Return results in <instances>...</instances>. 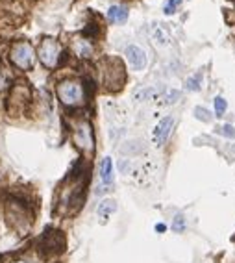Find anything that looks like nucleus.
Listing matches in <instances>:
<instances>
[{"mask_svg":"<svg viewBox=\"0 0 235 263\" xmlns=\"http://www.w3.org/2000/svg\"><path fill=\"white\" fill-rule=\"evenodd\" d=\"M85 200V184L82 178L72 180L69 187H62V199H60V211L63 213H76L82 208Z\"/></svg>","mask_w":235,"mask_h":263,"instance_id":"1","label":"nucleus"},{"mask_svg":"<svg viewBox=\"0 0 235 263\" xmlns=\"http://www.w3.org/2000/svg\"><path fill=\"white\" fill-rule=\"evenodd\" d=\"M6 219H8L11 228L19 230L21 233H26V230L33 222L31 213L28 211L26 204L21 200H8L6 202Z\"/></svg>","mask_w":235,"mask_h":263,"instance_id":"2","label":"nucleus"},{"mask_svg":"<svg viewBox=\"0 0 235 263\" xmlns=\"http://www.w3.org/2000/svg\"><path fill=\"white\" fill-rule=\"evenodd\" d=\"M56 93H58V98L62 100V104L69 106V108H78L85 102V89L76 80H65L62 84H58Z\"/></svg>","mask_w":235,"mask_h":263,"instance_id":"3","label":"nucleus"},{"mask_svg":"<svg viewBox=\"0 0 235 263\" xmlns=\"http://www.w3.org/2000/svg\"><path fill=\"white\" fill-rule=\"evenodd\" d=\"M10 60L17 69H21V71H30L31 67H33V63H35V52H33L30 43H24V41L15 43V45L11 46Z\"/></svg>","mask_w":235,"mask_h":263,"instance_id":"4","label":"nucleus"},{"mask_svg":"<svg viewBox=\"0 0 235 263\" xmlns=\"http://www.w3.org/2000/svg\"><path fill=\"white\" fill-rule=\"evenodd\" d=\"M39 60H41V63L47 67V69H54V67H58V65L62 63V46H60V43L56 41V39H52V37H45L39 45Z\"/></svg>","mask_w":235,"mask_h":263,"instance_id":"5","label":"nucleus"},{"mask_svg":"<svg viewBox=\"0 0 235 263\" xmlns=\"http://www.w3.org/2000/svg\"><path fill=\"white\" fill-rule=\"evenodd\" d=\"M74 145L82 150L83 154H93L94 152V136H93V128L87 121H80L74 124Z\"/></svg>","mask_w":235,"mask_h":263,"instance_id":"6","label":"nucleus"},{"mask_svg":"<svg viewBox=\"0 0 235 263\" xmlns=\"http://www.w3.org/2000/svg\"><path fill=\"white\" fill-rule=\"evenodd\" d=\"M63 248H65V237L58 230H48L39 239V250L43 256H56L63 252Z\"/></svg>","mask_w":235,"mask_h":263,"instance_id":"7","label":"nucleus"},{"mask_svg":"<svg viewBox=\"0 0 235 263\" xmlns=\"http://www.w3.org/2000/svg\"><path fill=\"white\" fill-rule=\"evenodd\" d=\"M174 123H176L174 117H163V119L156 124V128H154V132H152L154 145L163 147L165 143H167V139H169V136H171V132H172Z\"/></svg>","mask_w":235,"mask_h":263,"instance_id":"8","label":"nucleus"},{"mask_svg":"<svg viewBox=\"0 0 235 263\" xmlns=\"http://www.w3.org/2000/svg\"><path fill=\"white\" fill-rule=\"evenodd\" d=\"M108 63H110V67H106V76H104V84H108V89L119 91V89H121V85L117 84L115 76H119L121 80H126V74H124L123 65L119 63L117 60H115V67H113V60H108Z\"/></svg>","mask_w":235,"mask_h":263,"instance_id":"9","label":"nucleus"},{"mask_svg":"<svg viewBox=\"0 0 235 263\" xmlns=\"http://www.w3.org/2000/svg\"><path fill=\"white\" fill-rule=\"evenodd\" d=\"M126 60L133 71H143L146 67V52L137 45H130L126 46Z\"/></svg>","mask_w":235,"mask_h":263,"instance_id":"10","label":"nucleus"},{"mask_svg":"<svg viewBox=\"0 0 235 263\" xmlns=\"http://www.w3.org/2000/svg\"><path fill=\"white\" fill-rule=\"evenodd\" d=\"M161 95H163L161 89H156V87H143V89L135 91L133 98H135L137 102H148V100H157V98H161Z\"/></svg>","mask_w":235,"mask_h":263,"instance_id":"11","label":"nucleus"},{"mask_svg":"<svg viewBox=\"0 0 235 263\" xmlns=\"http://www.w3.org/2000/svg\"><path fill=\"white\" fill-rule=\"evenodd\" d=\"M128 15H130V11L124 6H111L108 10V19L111 22H117V24H123L128 21Z\"/></svg>","mask_w":235,"mask_h":263,"instance_id":"12","label":"nucleus"},{"mask_svg":"<svg viewBox=\"0 0 235 263\" xmlns=\"http://www.w3.org/2000/svg\"><path fill=\"white\" fill-rule=\"evenodd\" d=\"M100 180H102L106 186L113 184V161L111 158H102L100 161Z\"/></svg>","mask_w":235,"mask_h":263,"instance_id":"13","label":"nucleus"},{"mask_svg":"<svg viewBox=\"0 0 235 263\" xmlns=\"http://www.w3.org/2000/svg\"><path fill=\"white\" fill-rule=\"evenodd\" d=\"M117 211V202L113 199H106L102 200L100 204H98V208H96V213H98V217H102V219H108L110 215H113Z\"/></svg>","mask_w":235,"mask_h":263,"instance_id":"14","label":"nucleus"},{"mask_svg":"<svg viewBox=\"0 0 235 263\" xmlns=\"http://www.w3.org/2000/svg\"><path fill=\"white\" fill-rule=\"evenodd\" d=\"M152 41L156 43L157 46H165V45H169L171 37H169V33L163 30V26L154 24L152 26Z\"/></svg>","mask_w":235,"mask_h":263,"instance_id":"15","label":"nucleus"},{"mask_svg":"<svg viewBox=\"0 0 235 263\" xmlns=\"http://www.w3.org/2000/svg\"><path fill=\"white\" fill-rule=\"evenodd\" d=\"M202 80H204L202 71L194 73L193 76H189V78H187V82H185V89H187V91H193V93L200 91V89H202Z\"/></svg>","mask_w":235,"mask_h":263,"instance_id":"16","label":"nucleus"},{"mask_svg":"<svg viewBox=\"0 0 235 263\" xmlns=\"http://www.w3.org/2000/svg\"><path fill=\"white\" fill-rule=\"evenodd\" d=\"M185 228H187V219H185L182 213L176 215L172 219V232H176V233H184Z\"/></svg>","mask_w":235,"mask_h":263,"instance_id":"17","label":"nucleus"},{"mask_svg":"<svg viewBox=\"0 0 235 263\" xmlns=\"http://www.w3.org/2000/svg\"><path fill=\"white\" fill-rule=\"evenodd\" d=\"M194 117H196L198 121H202V123H211V121H213V113H209L202 106H196V108H194Z\"/></svg>","mask_w":235,"mask_h":263,"instance_id":"18","label":"nucleus"},{"mask_svg":"<svg viewBox=\"0 0 235 263\" xmlns=\"http://www.w3.org/2000/svg\"><path fill=\"white\" fill-rule=\"evenodd\" d=\"M161 98H165V104H176V102H180V98H182V91H178V89H171V91L163 93Z\"/></svg>","mask_w":235,"mask_h":263,"instance_id":"19","label":"nucleus"},{"mask_svg":"<svg viewBox=\"0 0 235 263\" xmlns=\"http://www.w3.org/2000/svg\"><path fill=\"white\" fill-rule=\"evenodd\" d=\"M226 109H228V104H226V100L222 98V96H217V98H215V113H217V117L224 115Z\"/></svg>","mask_w":235,"mask_h":263,"instance_id":"20","label":"nucleus"},{"mask_svg":"<svg viewBox=\"0 0 235 263\" xmlns=\"http://www.w3.org/2000/svg\"><path fill=\"white\" fill-rule=\"evenodd\" d=\"M182 4V0H167V4H165V15H172V13H176V10H178V6Z\"/></svg>","mask_w":235,"mask_h":263,"instance_id":"21","label":"nucleus"},{"mask_svg":"<svg viewBox=\"0 0 235 263\" xmlns=\"http://www.w3.org/2000/svg\"><path fill=\"white\" fill-rule=\"evenodd\" d=\"M217 132H219L220 136L228 137V139L235 137V128L232 126V124H224V126H219V128H217Z\"/></svg>","mask_w":235,"mask_h":263,"instance_id":"22","label":"nucleus"},{"mask_svg":"<svg viewBox=\"0 0 235 263\" xmlns=\"http://www.w3.org/2000/svg\"><path fill=\"white\" fill-rule=\"evenodd\" d=\"M154 228H156V232H157V233H165V230H167V224L159 222V224H156Z\"/></svg>","mask_w":235,"mask_h":263,"instance_id":"23","label":"nucleus"},{"mask_svg":"<svg viewBox=\"0 0 235 263\" xmlns=\"http://www.w3.org/2000/svg\"><path fill=\"white\" fill-rule=\"evenodd\" d=\"M13 263H35V262H31V260H17V262Z\"/></svg>","mask_w":235,"mask_h":263,"instance_id":"24","label":"nucleus"}]
</instances>
